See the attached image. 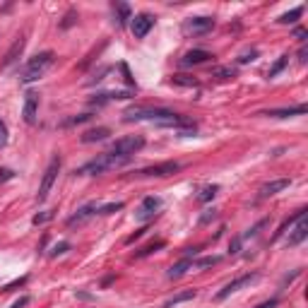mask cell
<instances>
[{"instance_id":"obj_31","label":"cell","mask_w":308,"mask_h":308,"mask_svg":"<svg viewBox=\"0 0 308 308\" xmlns=\"http://www.w3.org/2000/svg\"><path fill=\"white\" fill-rule=\"evenodd\" d=\"M118 210H123V202H108L104 207H99L96 212H99V215H113V212H118Z\"/></svg>"},{"instance_id":"obj_22","label":"cell","mask_w":308,"mask_h":308,"mask_svg":"<svg viewBox=\"0 0 308 308\" xmlns=\"http://www.w3.org/2000/svg\"><path fill=\"white\" fill-rule=\"evenodd\" d=\"M198 296V292L195 289H188V292H181L178 296H174V299H169L166 304H164V308H174V306H178V304H183V301H193Z\"/></svg>"},{"instance_id":"obj_35","label":"cell","mask_w":308,"mask_h":308,"mask_svg":"<svg viewBox=\"0 0 308 308\" xmlns=\"http://www.w3.org/2000/svg\"><path fill=\"white\" fill-rule=\"evenodd\" d=\"M255 58H258V51H246L243 55H239V63L246 65V63H251V60H255Z\"/></svg>"},{"instance_id":"obj_39","label":"cell","mask_w":308,"mask_h":308,"mask_svg":"<svg viewBox=\"0 0 308 308\" xmlns=\"http://www.w3.org/2000/svg\"><path fill=\"white\" fill-rule=\"evenodd\" d=\"M241 236H239V239H234V241H231V246H229V253H239V248H241Z\"/></svg>"},{"instance_id":"obj_37","label":"cell","mask_w":308,"mask_h":308,"mask_svg":"<svg viewBox=\"0 0 308 308\" xmlns=\"http://www.w3.org/2000/svg\"><path fill=\"white\" fill-rule=\"evenodd\" d=\"M7 145V125L0 121V147H5Z\"/></svg>"},{"instance_id":"obj_44","label":"cell","mask_w":308,"mask_h":308,"mask_svg":"<svg viewBox=\"0 0 308 308\" xmlns=\"http://www.w3.org/2000/svg\"><path fill=\"white\" fill-rule=\"evenodd\" d=\"M72 19H75V12H67L65 22H63V27H70V24H72Z\"/></svg>"},{"instance_id":"obj_8","label":"cell","mask_w":308,"mask_h":308,"mask_svg":"<svg viewBox=\"0 0 308 308\" xmlns=\"http://www.w3.org/2000/svg\"><path fill=\"white\" fill-rule=\"evenodd\" d=\"M159 210H161V198H157V195H147L145 200L140 202V207L135 210V219H137V222H149Z\"/></svg>"},{"instance_id":"obj_40","label":"cell","mask_w":308,"mask_h":308,"mask_svg":"<svg viewBox=\"0 0 308 308\" xmlns=\"http://www.w3.org/2000/svg\"><path fill=\"white\" fill-rule=\"evenodd\" d=\"M12 171H10V169H0V183H2V181H10V178H12Z\"/></svg>"},{"instance_id":"obj_2","label":"cell","mask_w":308,"mask_h":308,"mask_svg":"<svg viewBox=\"0 0 308 308\" xmlns=\"http://www.w3.org/2000/svg\"><path fill=\"white\" fill-rule=\"evenodd\" d=\"M128 157H121V154H113V152H104V154H99L96 159L87 161L84 166H80L75 174L77 176H101L106 174V171H113V169H121L128 164Z\"/></svg>"},{"instance_id":"obj_25","label":"cell","mask_w":308,"mask_h":308,"mask_svg":"<svg viewBox=\"0 0 308 308\" xmlns=\"http://www.w3.org/2000/svg\"><path fill=\"white\" fill-rule=\"evenodd\" d=\"M217 190H219V186H205L200 193H198V200H200V202H210L217 195Z\"/></svg>"},{"instance_id":"obj_42","label":"cell","mask_w":308,"mask_h":308,"mask_svg":"<svg viewBox=\"0 0 308 308\" xmlns=\"http://www.w3.org/2000/svg\"><path fill=\"white\" fill-rule=\"evenodd\" d=\"M27 304H29V296H22L19 301H14L12 304V308H22V306H27Z\"/></svg>"},{"instance_id":"obj_29","label":"cell","mask_w":308,"mask_h":308,"mask_svg":"<svg viewBox=\"0 0 308 308\" xmlns=\"http://www.w3.org/2000/svg\"><path fill=\"white\" fill-rule=\"evenodd\" d=\"M159 248H164V241H154V243H149V246H145L142 251H137L135 258H145V255H149V253H157Z\"/></svg>"},{"instance_id":"obj_28","label":"cell","mask_w":308,"mask_h":308,"mask_svg":"<svg viewBox=\"0 0 308 308\" xmlns=\"http://www.w3.org/2000/svg\"><path fill=\"white\" fill-rule=\"evenodd\" d=\"M171 82H174V84H181V87H198V80H195V77H188V75H174Z\"/></svg>"},{"instance_id":"obj_14","label":"cell","mask_w":308,"mask_h":308,"mask_svg":"<svg viewBox=\"0 0 308 308\" xmlns=\"http://www.w3.org/2000/svg\"><path fill=\"white\" fill-rule=\"evenodd\" d=\"M96 210H99V207H96V202H89V205L80 207L75 215L67 219V227H80V224H84L87 219H92V217L96 215Z\"/></svg>"},{"instance_id":"obj_41","label":"cell","mask_w":308,"mask_h":308,"mask_svg":"<svg viewBox=\"0 0 308 308\" xmlns=\"http://www.w3.org/2000/svg\"><path fill=\"white\" fill-rule=\"evenodd\" d=\"M210 219H215V210H207V215H202V219H200V224H207Z\"/></svg>"},{"instance_id":"obj_43","label":"cell","mask_w":308,"mask_h":308,"mask_svg":"<svg viewBox=\"0 0 308 308\" xmlns=\"http://www.w3.org/2000/svg\"><path fill=\"white\" fill-rule=\"evenodd\" d=\"M296 36H299V39H301V41H306L308 31H306V29H301V27H299V29H296Z\"/></svg>"},{"instance_id":"obj_7","label":"cell","mask_w":308,"mask_h":308,"mask_svg":"<svg viewBox=\"0 0 308 308\" xmlns=\"http://www.w3.org/2000/svg\"><path fill=\"white\" fill-rule=\"evenodd\" d=\"M178 169H181L178 161H161L157 166H147V169L137 171V176H142V178H166V176H174Z\"/></svg>"},{"instance_id":"obj_5","label":"cell","mask_w":308,"mask_h":308,"mask_svg":"<svg viewBox=\"0 0 308 308\" xmlns=\"http://www.w3.org/2000/svg\"><path fill=\"white\" fill-rule=\"evenodd\" d=\"M58 171H60V157H53L51 164H48V169L43 171V178H41V186H39V202H43L48 198V193H51V188H53L55 178H58Z\"/></svg>"},{"instance_id":"obj_34","label":"cell","mask_w":308,"mask_h":308,"mask_svg":"<svg viewBox=\"0 0 308 308\" xmlns=\"http://www.w3.org/2000/svg\"><path fill=\"white\" fill-rule=\"evenodd\" d=\"M89 118H92V113H82V116H75V118H70V121H65L63 123V125H75V123H84V121H89Z\"/></svg>"},{"instance_id":"obj_36","label":"cell","mask_w":308,"mask_h":308,"mask_svg":"<svg viewBox=\"0 0 308 308\" xmlns=\"http://www.w3.org/2000/svg\"><path fill=\"white\" fill-rule=\"evenodd\" d=\"M48 219H53V212H41V215H36L31 222L39 227V224H43V222H48Z\"/></svg>"},{"instance_id":"obj_9","label":"cell","mask_w":308,"mask_h":308,"mask_svg":"<svg viewBox=\"0 0 308 308\" xmlns=\"http://www.w3.org/2000/svg\"><path fill=\"white\" fill-rule=\"evenodd\" d=\"M130 19H133L130 29H133L135 39H145L149 34V29L154 27V17L149 12H140V14H135V17H130Z\"/></svg>"},{"instance_id":"obj_38","label":"cell","mask_w":308,"mask_h":308,"mask_svg":"<svg viewBox=\"0 0 308 308\" xmlns=\"http://www.w3.org/2000/svg\"><path fill=\"white\" fill-rule=\"evenodd\" d=\"M280 306V299H270V301H263L260 306H255V308H277Z\"/></svg>"},{"instance_id":"obj_1","label":"cell","mask_w":308,"mask_h":308,"mask_svg":"<svg viewBox=\"0 0 308 308\" xmlns=\"http://www.w3.org/2000/svg\"><path fill=\"white\" fill-rule=\"evenodd\" d=\"M123 121H128V123L149 121V123H154V125H159V128H178V130H183V128H195V125H190L183 116H178V113L169 111V108H152V106L128 108V111L123 113Z\"/></svg>"},{"instance_id":"obj_11","label":"cell","mask_w":308,"mask_h":308,"mask_svg":"<svg viewBox=\"0 0 308 308\" xmlns=\"http://www.w3.org/2000/svg\"><path fill=\"white\" fill-rule=\"evenodd\" d=\"M215 55L210 53V51H202V48H193V51H188L183 58H181V67H193V65H202V63H207V60H212Z\"/></svg>"},{"instance_id":"obj_3","label":"cell","mask_w":308,"mask_h":308,"mask_svg":"<svg viewBox=\"0 0 308 308\" xmlns=\"http://www.w3.org/2000/svg\"><path fill=\"white\" fill-rule=\"evenodd\" d=\"M53 65V51H43V53H36L34 58H29V63L22 67V75H19V82H36L48 70V67Z\"/></svg>"},{"instance_id":"obj_4","label":"cell","mask_w":308,"mask_h":308,"mask_svg":"<svg viewBox=\"0 0 308 308\" xmlns=\"http://www.w3.org/2000/svg\"><path fill=\"white\" fill-rule=\"evenodd\" d=\"M142 147H145V137H142V135H125V137H121V140L113 142L111 152H113V154H121V157H128V159H133V154H137Z\"/></svg>"},{"instance_id":"obj_27","label":"cell","mask_w":308,"mask_h":308,"mask_svg":"<svg viewBox=\"0 0 308 308\" xmlns=\"http://www.w3.org/2000/svg\"><path fill=\"white\" fill-rule=\"evenodd\" d=\"M287 63H289V55H282L280 60H277V63H275V65L270 67L268 77H277V75H280L282 70H284V67H287Z\"/></svg>"},{"instance_id":"obj_6","label":"cell","mask_w":308,"mask_h":308,"mask_svg":"<svg viewBox=\"0 0 308 308\" xmlns=\"http://www.w3.org/2000/svg\"><path fill=\"white\" fill-rule=\"evenodd\" d=\"M215 29V17H188L186 22H183V34H193V36H200V34H207V31H212Z\"/></svg>"},{"instance_id":"obj_24","label":"cell","mask_w":308,"mask_h":308,"mask_svg":"<svg viewBox=\"0 0 308 308\" xmlns=\"http://www.w3.org/2000/svg\"><path fill=\"white\" fill-rule=\"evenodd\" d=\"M215 77L219 80H231V77H236V67L231 65H224V67H215V72H212Z\"/></svg>"},{"instance_id":"obj_17","label":"cell","mask_w":308,"mask_h":308,"mask_svg":"<svg viewBox=\"0 0 308 308\" xmlns=\"http://www.w3.org/2000/svg\"><path fill=\"white\" fill-rule=\"evenodd\" d=\"M133 96V92L130 89H116V92H101V94H96L92 99V104H106V101H118V99H130Z\"/></svg>"},{"instance_id":"obj_10","label":"cell","mask_w":308,"mask_h":308,"mask_svg":"<svg viewBox=\"0 0 308 308\" xmlns=\"http://www.w3.org/2000/svg\"><path fill=\"white\" fill-rule=\"evenodd\" d=\"M258 280V275H255V272H251V275H241V277H236V280L234 282H229L227 287H224V289H222V292H217V301H224V299H227V296H231V294H236V292H239V289H243V287H248V284H251V282H255Z\"/></svg>"},{"instance_id":"obj_16","label":"cell","mask_w":308,"mask_h":308,"mask_svg":"<svg viewBox=\"0 0 308 308\" xmlns=\"http://www.w3.org/2000/svg\"><path fill=\"white\" fill-rule=\"evenodd\" d=\"M24 43H27V41H24V36H17V39H14V43H12V46H10V51L5 53V60H2V67H10V65H12V63H14V60H17V58L22 55V51H24Z\"/></svg>"},{"instance_id":"obj_15","label":"cell","mask_w":308,"mask_h":308,"mask_svg":"<svg viewBox=\"0 0 308 308\" xmlns=\"http://www.w3.org/2000/svg\"><path fill=\"white\" fill-rule=\"evenodd\" d=\"M289 186H292L289 178H275V181H270V183H265V186L260 188V200H263V198H270V195H277L282 190H287Z\"/></svg>"},{"instance_id":"obj_19","label":"cell","mask_w":308,"mask_h":308,"mask_svg":"<svg viewBox=\"0 0 308 308\" xmlns=\"http://www.w3.org/2000/svg\"><path fill=\"white\" fill-rule=\"evenodd\" d=\"M111 130L108 128H92V130H87V133H82V142L84 145H92V142H101V140H106Z\"/></svg>"},{"instance_id":"obj_32","label":"cell","mask_w":308,"mask_h":308,"mask_svg":"<svg viewBox=\"0 0 308 308\" xmlns=\"http://www.w3.org/2000/svg\"><path fill=\"white\" fill-rule=\"evenodd\" d=\"M219 258L212 255V258H200V260H193V268H210V265H217Z\"/></svg>"},{"instance_id":"obj_33","label":"cell","mask_w":308,"mask_h":308,"mask_svg":"<svg viewBox=\"0 0 308 308\" xmlns=\"http://www.w3.org/2000/svg\"><path fill=\"white\" fill-rule=\"evenodd\" d=\"M65 251H70V243H67V241H60V243H55L53 251H51L48 255H51V258H55V255H63Z\"/></svg>"},{"instance_id":"obj_21","label":"cell","mask_w":308,"mask_h":308,"mask_svg":"<svg viewBox=\"0 0 308 308\" xmlns=\"http://www.w3.org/2000/svg\"><path fill=\"white\" fill-rule=\"evenodd\" d=\"M190 268H193V260H190V258H183V260H178L174 268L169 270V280H178V277H183V275H186Z\"/></svg>"},{"instance_id":"obj_23","label":"cell","mask_w":308,"mask_h":308,"mask_svg":"<svg viewBox=\"0 0 308 308\" xmlns=\"http://www.w3.org/2000/svg\"><path fill=\"white\" fill-rule=\"evenodd\" d=\"M301 14H304V7L299 5V7H294V10L284 12V14L280 17V19H277V22H280V24H294V22L299 19V17H301Z\"/></svg>"},{"instance_id":"obj_13","label":"cell","mask_w":308,"mask_h":308,"mask_svg":"<svg viewBox=\"0 0 308 308\" xmlns=\"http://www.w3.org/2000/svg\"><path fill=\"white\" fill-rule=\"evenodd\" d=\"M304 113H308L306 104L289 106V108H272V111H263L260 116H270V118H292V116H304Z\"/></svg>"},{"instance_id":"obj_30","label":"cell","mask_w":308,"mask_h":308,"mask_svg":"<svg viewBox=\"0 0 308 308\" xmlns=\"http://www.w3.org/2000/svg\"><path fill=\"white\" fill-rule=\"evenodd\" d=\"M263 227H268V219H260V222H258V224H255L253 229H248V231H246V234H243L241 236V241H248V239H253V236H258V231H260V229Z\"/></svg>"},{"instance_id":"obj_26","label":"cell","mask_w":308,"mask_h":308,"mask_svg":"<svg viewBox=\"0 0 308 308\" xmlns=\"http://www.w3.org/2000/svg\"><path fill=\"white\" fill-rule=\"evenodd\" d=\"M116 10H118V24H125L128 19H130V5H125V2H116Z\"/></svg>"},{"instance_id":"obj_18","label":"cell","mask_w":308,"mask_h":308,"mask_svg":"<svg viewBox=\"0 0 308 308\" xmlns=\"http://www.w3.org/2000/svg\"><path fill=\"white\" fill-rule=\"evenodd\" d=\"M306 236H308V222H306V217H301V219L296 222L292 236H289V246H299L301 241H306Z\"/></svg>"},{"instance_id":"obj_12","label":"cell","mask_w":308,"mask_h":308,"mask_svg":"<svg viewBox=\"0 0 308 308\" xmlns=\"http://www.w3.org/2000/svg\"><path fill=\"white\" fill-rule=\"evenodd\" d=\"M36 113H39V94L36 92H27V99H24V123L27 125H34L36 123Z\"/></svg>"},{"instance_id":"obj_20","label":"cell","mask_w":308,"mask_h":308,"mask_svg":"<svg viewBox=\"0 0 308 308\" xmlns=\"http://www.w3.org/2000/svg\"><path fill=\"white\" fill-rule=\"evenodd\" d=\"M306 212H308L306 207H301V210H296V212L289 217V219H284V222H282V227L277 229V234H275V239H272V241H277L280 236H284V234H287V229H292V227H294V222H299L301 217H306Z\"/></svg>"}]
</instances>
